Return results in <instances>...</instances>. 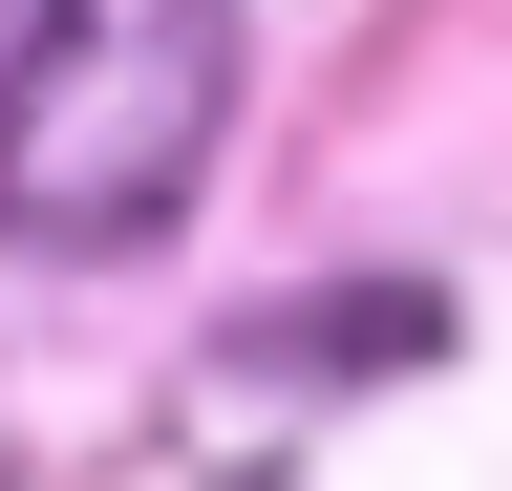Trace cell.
I'll return each instance as SVG.
<instances>
[{"label": "cell", "instance_id": "6da1fadb", "mask_svg": "<svg viewBox=\"0 0 512 491\" xmlns=\"http://www.w3.org/2000/svg\"><path fill=\"white\" fill-rule=\"evenodd\" d=\"M235 0H43L0 43V235L22 257H150L214 193Z\"/></svg>", "mask_w": 512, "mask_h": 491}, {"label": "cell", "instance_id": "7a4b0ae2", "mask_svg": "<svg viewBox=\"0 0 512 491\" xmlns=\"http://www.w3.org/2000/svg\"><path fill=\"white\" fill-rule=\"evenodd\" d=\"M0 22H43V0H0Z\"/></svg>", "mask_w": 512, "mask_h": 491}]
</instances>
